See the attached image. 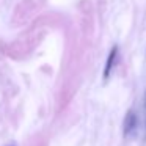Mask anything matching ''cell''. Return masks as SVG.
<instances>
[{"label":"cell","mask_w":146,"mask_h":146,"mask_svg":"<svg viewBox=\"0 0 146 146\" xmlns=\"http://www.w3.org/2000/svg\"><path fill=\"white\" fill-rule=\"evenodd\" d=\"M116 54H118V47L116 46H113L110 50V54H108L107 57V61H105V68H104V80H107L108 77H110V72L111 69H113V64H115V60H116Z\"/></svg>","instance_id":"1"},{"label":"cell","mask_w":146,"mask_h":146,"mask_svg":"<svg viewBox=\"0 0 146 146\" xmlns=\"http://www.w3.org/2000/svg\"><path fill=\"white\" fill-rule=\"evenodd\" d=\"M135 124H137V116L133 111H127L126 115V119H124V135H127L129 132H132L135 129Z\"/></svg>","instance_id":"2"}]
</instances>
